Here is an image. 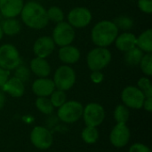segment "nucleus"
Instances as JSON below:
<instances>
[{
    "label": "nucleus",
    "instance_id": "obj_1",
    "mask_svg": "<svg viewBox=\"0 0 152 152\" xmlns=\"http://www.w3.org/2000/svg\"><path fill=\"white\" fill-rule=\"evenodd\" d=\"M20 13L23 22L29 28L40 29L48 24L46 11L38 3L28 2L23 5Z\"/></svg>",
    "mask_w": 152,
    "mask_h": 152
},
{
    "label": "nucleus",
    "instance_id": "obj_2",
    "mask_svg": "<svg viewBox=\"0 0 152 152\" xmlns=\"http://www.w3.org/2000/svg\"><path fill=\"white\" fill-rule=\"evenodd\" d=\"M118 34V28L114 22L102 20L94 27L92 30V40L96 45L105 47L115 41Z\"/></svg>",
    "mask_w": 152,
    "mask_h": 152
},
{
    "label": "nucleus",
    "instance_id": "obj_3",
    "mask_svg": "<svg viewBox=\"0 0 152 152\" xmlns=\"http://www.w3.org/2000/svg\"><path fill=\"white\" fill-rule=\"evenodd\" d=\"M111 60L110 52L104 47L93 49L87 54L86 61L89 69L93 71L101 70L105 68Z\"/></svg>",
    "mask_w": 152,
    "mask_h": 152
},
{
    "label": "nucleus",
    "instance_id": "obj_4",
    "mask_svg": "<svg viewBox=\"0 0 152 152\" xmlns=\"http://www.w3.org/2000/svg\"><path fill=\"white\" fill-rule=\"evenodd\" d=\"M84 108L82 104L76 101L66 102L58 110V117L65 123H74L83 115Z\"/></svg>",
    "mask_w": 152,
    "mask_h": 152
},
{
    "label": "nucleus",
    "instance_id": "obj_5",
    "mask_svg": "<svg viewBox=\"0 0 152 152\" xmlns=\"http://www.w3.org/2000/svg\"><path fill=\"white\" fill-rule=\"evenodd\" d=\"M76 82V74L72 68L61 66L54 74L53 83L58 90L66 91L70 89Z\"/></svg>",
    "mask_w": 152,
    "mask_h": 152
},
{
    "label": "nucleus",
    "instance_id": "obj_6",
    "mask_svg": "<svg viewBox=\"0 0 152 152\" xmlns=\"http://www.w3.org/2000/svg\"><path fill=\"white\" fill-rule=\"evenodd\" d=\"M20 55L17 49L9 44L0 47V68L10 70L17 68L20 64Z\"/></svg>",
    "mask_w": 152,
    "mask_h": 152
},
{
    "label": "nucleus",
    "instance_id": "obj_7",
    "mask_svg": "<svg viewBox=\"0 0 152 152\" xmlns=\"http://www.w3.org/2000/svg\"><path fill=\"white\" fill-rule=\"evenodd\" d=\"M75 38V31L69 23L61 21L57 23L53 32V42L60 46L69 45Z\"/></svg>",
    "mask_w": 152,
    "mask_h": 152
},
{
    "label": "nucleus",
    "instance_id": "obj_8",
    "mask_svg": "<svg viewBox=\"0 0 152 152\" xmlns=\"http://www.w3.org/2000/svg\"><path fill=\"white\" fill-rule=\"evenodd\" d=\"M84 121L86 126H98L105 118V111L102 105L98 103H89L83 110Z\"/></svg>",
    "mask_w": 152,
    "mask_h": 152
},
{
    "label": "nucleus",
    "instance_id": "obj_9",
    "mask_svg": "<svg viewBox=\"0 0 152 152\" xmlns=\"http://www.w3.org/2000/svg\"><path fill=\"white\" fill-rule=\"evenodd\" d=\"M121 99L126 107L139 110L142 108L145 96L138 87L127 86L123 90Z\"/></svg>",
    "mask_w": 152,
    "mask_h": 152
},
{
    "label": "nucleus",
    "instance_id": "obj_10",
    "mask_svg": "<svg viewBox=\"0 0 152 152\" xmlns=\"http://www.w3.org/2000/svg\"><path fill=\"white\" fill-rule=\"evenodd\" d=\"M30 141L36 148L47 150L52 146L53 139L49 130L43 126H36L30 134Z\"/></svg>",
    "mask_w": 152,
    "mask_h": 152
},
{
    "label": "nucleus",
    "instance_id": "obj_11",
    "mask_svg": "<svg viewBox=\"0 0 152 152\" xmlns=\"http://www.w3.org/2000/svg\"><path fill=\"white\" fill-rule=\"evenodd\" d=\"M130 130L126 124L117 123L110 134V140L116 148H122L126 146L130 140Z\"/></svg>",
    "mask_w": 152,
    "mask_h": 152
},
{
    "label": "nucleus",
    "instance_id": "obj_12",
    "mask_svg": "<svg viewBox=\"0 0 152 152\" xmlns=\"http://www.w3.org/2000/svg\"><path fill=\"white\" fill-rule=\"evenodd\" d=\"M68 20L71 26L75 28H84L90 23L92 14L90 11L85 7H76L69 12Z\"/></svg>",
    "mask_w": 152,
    "mask_h": 152
},
{
    "label": "nucleus",
    "instance_id": "obj_13",
    "mask_svg": "<svg viewBox=\"0 0 152 152\" xmlns=\"http://www.w3.org/2000/svg\"><path fill=\"white\" fill-rule=\"evenodd\" d=\"M33 50L35 54L39 58H45L54 50V42L50 37H42L36 40Z\"/></svg>",
    "mask_w": 152,
    "mask_h": 152
},
{
    "label": "nucleus",
    "instance_id": "obj_14",
    "mask_svg": "<svg viewBox=\"0 0 152 152\" xmlns=\"http://www.w3.org/2000/svg\"><path fill=\"white\" fill-rule=\"evenodd\" d=\"M23 0H0L1 13L6 18H13L20 13Z\"/></svg>",
    "mask_w": 152,
    "mask_h": 152
},
{
    "label": "nucleus",
    "instance_id": "obj_15",
    "mask_svg": "<svg viewBox=\"0 0 152 152\" xmlns=\"http://www.w3.org/2000/svg\"><path fill=\"white\" fill-rule=\"evenodd\" d=\"M55 86L53 80L48 78H39L32 85L33 93L39 97H47L54 91Z\"/></svg>",
    "mask_w": 152,
    "mask_h": 152
},
{
    "label": "nucleus",
    "instance_id": "obj_16",
    "mask_svg": "<svg viewBox=\"0 0 152 152\" xmlns=\"http://www.w3.org/2000/svg\"><path fill=\"white\" fill-rule=\"evenodd\" d=\"M3 91L6 92L12 97H20L24 94V84L17 77L8 79L2 86Z\"/></svg>",
    "mask_w": 152,
    "mask_h": 152
},
{
    "label": "nucleus",
    "instance_id": "obj_17",
    "mask_svg": "<svg viewBox=\"0 0 152 152\" xmlns=\"http://www.w3.org/2000/svg\"><path fill=\"white\" fill-rule=\"evenodd\" d=\"M59 58L61 61L72 64L77 62L80 58V52L77 47L71 45L62 46L59 51Z\"/></svg>",
    "mask_w": 152,
    "mask_h": 152
},
{
    "label": "nucleus",
    "instance_id": "obj_18",
    "mask_svg": "<svg viewBox=\"0 0 152 152\" xmlns=\"http://www.w3.org/2000/svg\"><path fill=\"white\" fill-rule=\"evenodd\" d=\"M115 40L117 48L122 52H127L136 45V37L132 33H123Z\"/></svg>",
    "mask_w": 152,
    "mask_h": 152
},
{
    "label": "nucleus",
    "instance_id": "obj_19",
    "mask_svg": "<svg viewBox=\"0 0 152 152\" xmlns=\"http://www.w3.org/2000/svg\"><path fill=\"white\" fill-rule=\"evenodd\" d=\"M30 68L32 72L39 77H45L50 74L51 68L48 62L44 58L37 57L30 62Z\"/></svg>",
    "mask_w": 152,
    "mask_h": 152
},
{
    "label": "nucleus",
    "instance_id": "obj_20",
    "mask_svg": "<svg viewBox=\"0 0 152 152\" xmlns=\"http://www.w3.org/2000/svg\"><path fill=\"white\" fill-rule=\"evenodd\" d=\"M136 45H138V48H140L142 51H144L148 53H151L152 30L151 28L142 33L140 37L136 38Z\"/></svg>",
    "mask_w": 152,
    "mask_h": 152
},
{
    "label": "nucleus",
    "instance_id": "obj_21",
    "mask_svg": "<svg viewBox=\"0 0 152 152\" xmlns=\"http://www.w3.org/2000/svg\"><path fill=\"white\" fill-rule=\"evenodd\" d=\"M0 28L3 33L8 36H14L20 32V24L17 20L12 19V18H8L2 23V26Z\"/></svg>",
    "mask_w": 152,
    "mask_h": 152
},
{
    "label": "nucleus",
    "instance_id": "obj_22",
    "mask_svg": "<svg viewBox=\"0 0 152 152\" xmlns=\"http://www.w3.org/2000/svg\"><path fill=\"white\" fill-rule=\"evenodd\" d=\"M126 56H125V60L126 62L128 65L131 66H136L138 64H140L141 60L143 56V53L142 51L138 48V47H134L133 49L126 52Z\"/></svg>",
    "mask_w": 152,
    "mask_h": 152
},
{
    "label": "nucleus",
    "instance_id": "obj_23",
    "mask_svg": "<svg viewBox=\"0 0 152 152\" xmlns=\"http://www.w3.org/2000/svg\"><path fill=\"white\" fill-rule=\"evenodd\" d=\"M82 139L87 144L95 143L99 139V132L94 126H86L82 132Z\"/></svg>",
    "mask_w": 152,
    "mask_h": 152
},
{
    "label": "nucleus",
    "instance_id": "obj_24",
    "mask_svg": "<svg viewBox=\"0 0 152 152\" xmlns=\"http://www.w3.org/2000/svg\"><path fill=\"white\" fill-rule=\"evenodd\" d=\"M36 107L40 112L46 115H49L53 111V106L50 99H47L46 97H38L36 100Z\"/></svg>",
    "mask_w": 152,
    "mask_h": 152
},
{
    "label": "nucleus",
    "instance_id": "obj_25",
    "mask_svg": "<svg viewBox=\"0 0 152 152\" xmlns=\"http://www.w3.org/2000/svg\"><path fill=\"white\" fill-rule=\"evenodd\" d=\"M130 117L129 110L126 105H118L114 110V118L117 123L126 124Z\"/></svg>",
    "mask_w": 152,
    "mask_h": 152
},
{
    "label": "nucleus",
    "instance_id": "obj_26",
    "mask_svg": "<svg viewBox=\"0 0 152 152\" xmlns=\"http://www.w3.org/2000/svg\"><path fill=\"white\" fill-rule=\"evenodd\" d=\"M66 98L67 97H66L64 91L57 90V91H53L52 93L50 101H51L53 107L60 108L61 105H63L66 102Z\"/></svg>",
    "mask_w": 152,
    "mask_h": 152
},
{
    "label": "nucleus",
    "instance_id": "obj_27",
    "mask_svg": "<svg viewBox=\"0 0 152 152\" xmlns=\"http://www.w3.org/2000/svg\"><path fill=\"white\" fill-rule=\"evenodd\" d=\"M46 13H47L48 20H53V22H56V23L61 22L63 20V19H64V14H63L62 11L57 6L50 7L49 10L46 12Z\"/></svg>",
    "mask_w": 152,
    "mask_h": 152
},
{
    "label": "nucleus",
    "instance_id": "obj_28",
    "mask_svg": "<svg viewBox=\"0 0 152 152\" xmlns=\"http://www.w3.org/2000/svg\"><path fill=\"white\" fill-rule=\"evenodd\" d=\"M141 69L144 74L147 76H151L152 75V54L151 53H147L142 56L141 62Z\"/></svg>",
    "mask_w": 152,
    "mask_h": 152
},
{
    "label": "nucleus",
    "instance_id": "obj_29",
    "mask_svg": "<svg viewBox=\"0 0 152 152\" xmlns=\"http://www.w3.org/2000/svg\"><path fill=\"white\" fill-rule=\"evenodd\" d=\"M138 87L143 93L145 98L152 97V86L150 79L146 77H142L138 81Z\"/></svg>",
    "mask_w": 152,
    "mask_h": 152
},
{
    "label": "nucleus",
    "instance_id": "obj_30",
    "mask_svg": "<svg viewBox=\"0 0 152 152\" xmlns=\"http://www.w3.org/2000/svg\"><path fill=\"white\" fill-rule=\"evenodd\" d=\"M115 25L118 28H120L121 29H130L132 27H133V20L126 17V16H120V17H118L116 20H115Z\"/></svg>",
    "mask_w": 152,
    "mask_h": 152
},
{
    "label": "nucleus",
    "instance_id": "obj_31",
    "mask_svg": "<svg viewBox=\"0 0 152 152\" xmlns=\"http://www.w3.org/2000/svg\"><path fill=\"white\" fill-rule=\"evenodd\" d=\"M15 77L20 79L21 82H26L29 78V70L26 67H19L16 69Z\"/></svg>",
    "mask_w": 152,
    "mask_h": 152
},
{
    "label": "nucleus",
    "instance_id": "obj_32",
    "mask_svg": "<svg viewBox=\"0 0 152 152\" xmlns=\"http://www.w3.org/2000/svg\"><path fill=\"white\" fill-rule=\"evenodd\" d=\"M138 6L143 12L151 13L152 12V0H139Z\"/></svg>",
    "mask_w": 152,
    "mask_h": 152
},
{
    "label": "nucleus",
    "instance_id": "obj_33",
    "mask_svg": "<svg viewBox=\"0 0 152 152\" xmlns=\"http://www.w3.org/2000/svg\"><path fill=\"white\" fill-rule=\"evenodd\" d=\"M129 152H151V150L142 143H134L130 147Z\"/></svg>",
    "mask_w": 152,
    "mask_h": 152
},
{
    "label": "nucleus",
    "instance_id": "obj_34",
    "mask_svg": "<svg viewBox=\"0 0 152 152\" xmlns=\"http://www.w3.org/2000/svg\"><path fill=\"white\" fill-rule=\"evenodd\" d=\"M91 79L94 83L99 84L103 80V74L100 70L93 71V73L91 74Z\"/></svg>",
    "mask_w": 152,
    "mask_h": 152
},
{
    "label": "nucleus",
    "instance_id": "obj_35",
    "mask_svg": "<svg viewBox=\"0 0 152 152\" xmlns=\"http://www.w3.org/2000/svg\"><path fill=\"white\" fill-rule=\"evenodd\" d=\"M9 74H10L9 70L0 68V87H2L4 85V83L8 80Z\"/></svg>",
    "mask_w": 152,
    "mask_h": 152
},
{
    "label": "nucleus",
    "instance_id": "obj_36",
    "mask_svg": "<svg viewBox=\"0 0 152 152\" xmlns=\"http://www.w3.org/2000/svg\"><path fill=\"white\" fill-rule=\"evenodd\" d=\"M142 107L149 112L152 111V97L150 98H145L144 102H143V105Z\"/></svg>",
    "mask_w": 152,
    "mask_h": 152
},
{
    "label": "nucleus",
    "instance_id": "obj_37",
    "mask_svg": "<svg viewBox=\"0 0 152 152\" xmlns=\"http://www.w3.org/2000/svg\"><path fill=\"white\" fill-rule=\"evenodd\" d=\"M4 102H5V97L4 94L0 91V109H2L4 105Z\"/></svg>",
    "mask_w": 152,
    "mask_h": 152
},
{
    "label": "nucleus",
    "instance_id": "obj_38",
    "mask_svg": "<svg viewBox=\"0 0 152 152\" xmlns=\"http://www.w3.org/2000/svg\"><path fill=\"white\" fill-rule=\"evenodd\" d=\"M2 37H3V31H2V29L0 28V39L2 38Z\"/></svg>",
    "mask_w": 152,
    "mask_h": 152
}]
</instances>
